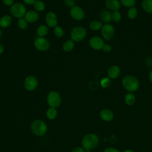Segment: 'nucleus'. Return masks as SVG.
I'll return each instance as SVG.
<instances>
[{"label": "nucleus", "mask_w": 152, "mask_h": 152, "mask_svg": "<svg viewBox=\"0 0 152 152\" xmlns=\"http://www.w3.org/2000/svg\"><path fill=\"white\" fill-rule=\"evenodd\" d=\"M18 25L21 29H26L27 27V22L26 19L21 18L18 20Z\"/></svg>", "instance_id": "obj_30"}, {"label": "nucleus", "mask_w": 152, "mask_h": 152, "mask_svg": "<svg viewBox=\"0 0 152 152\" xmlns=\"http://www.w3.org/2000/svg\"><path fill=\"white\" fill-rule=\"evenodd\" d=\"M34 46L38 50L45 51L49 49V43L46 39L40 37L35 39Z\"/></svg>", "instance_id": "obj_8"}, {"label": "nucleus", "mask_w": 152, "mask_h": 152, "mask_svg": "<svg viewBox=\"0 0 152 152\" xmlns=\"http://www.w3.org/2000/svg\"><path fill=\"white\" fill-rule=\"evenodd\" d=\"M121 4L125 7H134L136 2V0H121Z\"/></svg>", "instance_id": "obj_28"}, {"label": "nucleus", "mask_w": 152, "mask_h": 152, "mask_svg": "<svg viewBox=\"0 0 152 152\" xmlns=\"http://www.w3.org/2000/svg\"><path fill=\"white\" fill-rule=\"evenodd\" d=\"M100 18L106 24L109 23L112 20V14L107 10H103L100 13Z\"/></svg>", "instance_id": "obj_17"}, {"label": "nucleus", "mask_w": 152, "mask_h": 152, "mask_svg": "<svg viewBox=\"0 0 152 152\" xmlns=\"http://www.w3.org/2000/svg\"><path fill=\"white\" fill-rule=\"evenodd\" d=\"M102 49L103 50V51H104L106 52H109L112 50V47L110 45H109L108 44H104V46H103Z\"/></svg>", "instance_id": "obj_32"}, {"label": "nucleus", "mask_w": 152, "mask_h": 152, "mask_svg": "<svg viewBox=\"0 0 152 152\" xmlns=\"http://www.w3.org/2000/svg\"><path fill=\"white\" fill-rule=\"evenodd\" d=\"M135 97L132 93H128L125 97V102L128 106H132L135 103Z\"/></svg>", "instance_id": "obj_20"}, {"label": "nucleus", "mask_w": 152, "mask_h": 152, "mask_svg": "<svg viewBox=\"0 0 152 152\" xmlns=\"http://www.w3.org/2000/svg\"><path fill=\"white\" fill-rule=\"evenodd\" d=\"M11 14L17 17L21 18L26 14L25 7L21 3H15L12 5L10 9Z\"/></svg>", "instance_id": "obj_6"}, {"label": "nucleus", "mask_w": 152, "mask_h": 152, "mask_svg": "<svg viewBox=\"0 0 152 152\" xmlns=\"http://www.w3.org/2000/svg\"><path fill=\"white\" fill-rule=\"evenodd\" d=\"M4 4L6 5H11L13 3V0H2Z\"/></svg>", "instance_id": "obj_36"}, {"label": "nucleus", "mask_w": 152, "mask_h": 152, "mask_svg": "<svg viewBox=\"0 0 152 152\" xmlns=\"http://www.w3.org/2000/svg\"><path fill=\"white\" fill-rule=\"evenodd\" d=\"M39 18L38 14L34 11H30L26 12L25 15V19L27 21L30 23H34Z\"/></svg>", "instance_id": "obj_16"}, {"label": "nucleus", "mask_w": 152, "mask_h": 152, "mask_svg": "<svg viewBox=\"0 0 152 152\" xmlns=\"http://www.w3.org/2000/svg\"><path fill=\"white\" fill-rule=\"evenodd\" d=\"M1 34H2V32H1V30H0V37H1Z\"/></svg>", "instance_id": "obj_42"}, {"label": "nucleus", "mask_w": 152, "mask_h": 152, "mask_svg": "<svg viewBox=\"0 0 152 152\" xmlns=\"http://www.w3.org/2000/svg\"><path fill=\"white\" fill-rule=\"evenodd\" d=\"M58 114L57 110L55 107H50L46 111V116L49 119H54Z\"/></svg>", "instance_id": "obj_21"}, {"label": "nucleus", "mask_w": 152, "mask_h": 152, "mask_svg": "<svg viewBox=\"0 0 152 152\" xmlns=\"http://www.w3.org/2000/svg\"><path fill=\"white\" fill-rule=\"evenodd\" d=\"M99 139L95 134L90 133L86 135L82 139V145L84 150H93L99 144Z\"/></svg>", "instance_id": "obj_1"}, {"label": "nucleus", "mask_w": 152, "mask_h": 152, "mask_svg": "<svg viewBox=\"0 0 152 152\" xmlns=\"http://www.w3.org/2000/svg\"><path fill=\"white\" fill-rule=\"evenodd\" d=\"M123 152H135L133 150H131V149H127L125 151H124Z\"/></svg>", "instance_id": "obj_40"}, {"label": "nucleus", "mask_w": 152, "mask_h": 152, "mask_svg": "<svg viewBox=\"0 0 152 152\" xmlns=\"http://www.w3.org/2000/svg\"><path fill=\"white\" fill-rule=\"evenodd\" d=\"M102 24L99 21H93L90 24V28L93 31H97L102 27Z\"/></svg>", "instance_id": "obj_24"}, {"label": "nucleus", "mask_w": 152, "mask_h": 152, "mask_svg": "<svg viewBox=\"0 0 152 152\" xmlns=\"http://www.w3.org/2000/svg\"><path fill=\"white\" fill-rule=\"evenodd\" d=\"M137 15H138V11L135 7H131L128 11V16L131 20L135 19L137 17Z\"/></svg>", "instance_id": "obj_23"}, {"label": "nucleus", "mask_w": 152, "mask_h": 152, "mask_svg": "<svg viewBox=\"0 0 152 152\" xmlns=\"http://www.w3.org/2000/svg\"><path fill=\"white\" fill-rule=\"evenodd\" d=\"M12 21V18L9 15H4L0 19V26L4 28L8 27Z\"/></svg>", "instance_id": "obj_19"}, {"label": "nucleus", "mask_w": 152, "mask_h": 152, "mask_svg": "<svg viewBox=\"0 0 152 152\" xmlns=\"http://www.w3.org/2000/svg\"><path fill=\"white\" fill-rule=\"evenodd\" d=\"M86 36V31L84 28L81 26L74 27L71 32V37L72 40L79 42L82 40Z\"/></svg>", "instance_id": "obj_5"}, {"label": "nucleus", "mask_w": 152, "mask_h": 152, "mask_svg": "<svg viewBox=\"0 0 152 152\" xmlns=\"http://www.w3.org/2000/svg\"><path fill=\"white\" fill-rule=\"evenodd\" d=\"M105 5L107 9L113 11H118L121 7L120 2L118 0H106Z\"/></svg>", "instance_id": "obj_13"}, {"label": "nucleus", "mask_w": 152, "mask_h": 152, "mask_svg": "<svg viewBox=\"0 0 152 152\" xmlns=\"http://www.w3.org/2000/svg\"><path fill=\"white\" fill-rule=\"evenodd\" d=\"M122 84L124 88L128 91L131 93L135 91L139 87L138 79L132 75H126L122 80Z\"/></svg>", "instance_id": "obj_2"}, {"label": "nucleus", "mask_w": 152, "mask_h": 152, "mask_svg": "<svg viewBox=\"0 0 152 152\" xmlns=\"http://www.w3.org/2000/svg\"><path fill=\"white\" fill-rule=\"evenodd\" d=\"M110 83H111V81L109 77H104L101 80L100 84L102 87L107 88L110 86Z\"/></svg>", "instance_id": "obj_29"}, {"label": "nucleus", "mask_w": 152, "mask_h": 152, "mask_svg": "<svg viewBox=\"0 0 152 152\" xmlns=\"http://www.w3.org/2000/svg\"><path fill=\"white\" fill-rule=\"evenodd\" d=\"M115 34V28L113 26L109 23L104 24L102 27V34L106 40H111Z\"/></svg>", "instance_id": "obj_7"}, {"label": "nucleus", "mask_w": 152, "mask_h": 152, "mask_svg": "<svg viewBox=\"0 0 152 152\" xmlns=\"http://www.w3.org/2000/svg\"><path fill=\"white\" fill-rule=\"evenodd\" d=\"M112 20L116 23H118L121 20V14L119 11H113L112 13Z\"/></svg>", "instance_id": "obj_27"}, {"label": "nucleus", "mask_w": 152, "mask_h": 152, "mask_svg": "<svg viewBox=\"0 0 152 152\" xmlns=\"http://www.w3.org/2000/svg\"><path fill=\"white\" fill-rule=\"evenodd\" d=\"M84 152H91V150H84Z\"/></svg>", "instance_id": "obj_41"}, {"label": "nucleus", "mask_w": 152, "mask_h": 152, "mask_svg": "<svg viewBox=\"0 0 152 152\" xmlns=\"http://www.w3.org/2000/svg\"><path fill=\"white\" fill-rule=\"evenodd\" d=\"M149 79L150 80V82L152 83V70L150 72L149 74Z\"/></svg>", "instance_id": "obj_38"}, {"label": "nucleus", "mask_w": 152, "mask_h": 152, "mask_svg": "<svg viewBox=\"0 0 152 152\" xmlns=\"http://www.w3.org/2000/svg\"><path fill=\"white\" fill-rule=\"evenodd\" d=\"M101 118L104 121H110L113 119V113L108 109H104L100 113Z\"/></svg>", "instance_id": "obj_15"}, {"label": "nucleus", "mask_w": 152, "mask_h": 152, "mask_svg": "<svg viewBox=\"0 0 152 152\" xmlns=\"http://www.w3.org/2000/svg\"><path fill=\"white\" fill-rule=\"evenodd\" d=\"M89 45L95 50H100L102 49L104 43L102 38L98 36H94L90 39Z\"/></svg>", "instance_id": "obj_9"}, {"label": "nucleus", "mask_w": 152, "mask_h": 152, "mask_svg": "<svg viewBox=\"0 0 152 152\" xmlns=\"http://www.w3.org/2000/svg\"><path fill=\"white\" fill-rule=\"evenodd\" d=\"M48 127L45 122L42 120H35L31 125L32 132L37 136H42L46 134Z\"/></svg>", "instance_id": "obj_3"}, {"label": "nucleus", "mask_w": 152, "mask_h": 152, "mask_svg": "<svg viewBox=\"0 0 152 152\" xmlns=\"http://www.w3.org/2000/svg\"><path fill=\"white\" fill-rule=\"evenodd\" d=\"M37 80L33 76L27 77L24 81V87L28 91H32L34 90L37 86Z\"/></svg>", "instance_id": "obj_11"}, {"label": "nucleus", "mask_w": 152, "mask_h": 152, "mask_svg": "<svg viewBox=\"0 0 152 152\" xmlns=\"http://www.w3.org/2000/svg\"><path fill=\"white\" fill-rule=\"evenodd\" d=\"M142 7L146 12L152 14V0H143Z\"/></svg>", "instance_id": "obj_18"}, {"label": "nucleus", "mask_w": 152, "mask_h": 152, "mask_svg": "<svg viewBox=\"0 0 152 152\" xmlns=\"http://www.w3.org/2000/svg\"><path fill=\"white\" fill-rule=\"evenodd\" d=\"M121 73L120 68L116 65H112L107 69V75L109 78L115 79L118 78Z\"/></svg>", "instance_id": "obj_12"}, {"label": "nucleus", "mask_w": 152, "mask_h": 152, "mask_svg": "<svg viewBox=\"0 0 152 152\" xmlns=\"http://www.w3.org/2000/svg\"><path fill=\"white\" fill-rule=\"evenodd\" d=\"M47 102L50 107L56 108L61 104V96L56 91H50L48 95Z\"/></svg>", "instance_id": "obj_4"}, {"label": "nucleus", "mask_w": 152, "mask_h": 152, "mask_svg": "<svg viewBox=\"0 0 152 152\" xmlns=\"http://www.w3.org/2000/svg\"><path fill=\"white\" fill-rule=\"evenodd\" d=\"M48 29L47 27L45 26V25H42L37 28V34L40 37H43V36H45L48 33Z\"/></svg>", "instance_id": "obj_25"}, {"label": "nucleus", "mask_w": 152, "mask_h": 152, "mask_svg": "<svg viewBox=\"0 0 152 152\" xmlns=\"http://www.w3.org/2000/svg\"><path fill=\"white\" fill-rule=\"evenodd\" d=\"M104 152H120L118 150L114 148H112V147H107L106 148L104 149Z\"/></svg>", "instance_id": "obj_33"}, {"label": "nucleus", "mask_w": 152, "mask_h": 152, "mask_svg": "<svg viewBox=\"0 0 152 152\" xmlns=\"http://www.w3.org/2000/svg\"><path fill=\"white\" fill-rule=\"evenodd\" d=\"M74 47V43L72 40H66L63 45V49L66 52H69L72 50Z\"/></svg>", "instance_id": "obj_22"}, {"label": "nucleus", "mask_w": 152, "mask_h": 152, "mask_svg": "<svg viewBox=\"0 0 152 152\" xmlns=\"http://www.w3.org/2000/svg\"><path fill=\"white\" fill-rule=\"evenodd\" d=\"M71 16L76 20H81L84 17V11L78 6H74L70 10Z\"/></svg>", "instance_id": "obj_10"}, {"label": "nucleus", "mask_w": 152, "mask_h": 152, "mask_svg": "<svg viewBox=\"0 0 152 152\" xmlns=\"http://www.w3.org/2000/svg\"><path fill=\"white\" fill-rule=\"evenodd\" d=\"M71 152H84V149L82 147H75L74 148Z\"/></svg>", "instance_id": "obj_35"}, {"label": "nucleus", "mask_w": 152, "mask_h": 152, "mask_svg": "<svg viewBox=\"0 0 152 152\" xmlns=\"http://www.w3.org/2000/svg\"><path fill=\"white\" fill-rule=\"evenodd\" d=\"M65 4L68 7H73L74 4V0H65Z\"/></svg>", "instance_id": "obj_34"}, {"label": "nucleus", "mask_w": 152, "mask_h": 152, "mask_svg": "<svg viewBox=\"0 0 152 152\" xmlns=\"http://www.w3.org/2000/svg\"><path fill=\"white\" fill-rule=\"evenodd\" d=\"M46 21L49 27H53L56 26L57 24V18L56 15L52 12H48L46 16Z\"/></svg>", "instance_id": "obj_14"}, {"label": "nucleus", "mask_w": 152, "mask_h": 152, "mask_svg": "<svg viewBox=\"0 0 152 152\" xmlns=\"http://www.w3.org/2000/svg\"><path fill=\"white\" fill-rule=\"evenodd\" d=\"M3 50H4V48H3V46H2V45H1V44H0V54H1V53H2V52H3Z\"/></svg>", "instance_id": "obj_39"}, {"label": "nucleus", "mask_w": 152, "mask_h": 152, "mask_svg": "<svg viewBox=\"0 0 152 152\" xmlns=\"http://www.w3.org/2000/svg\"><path fill=\"white\" fill-rule=\"evenodd\" d=\"M54 33L57 37H62L64 34L63 29L59 26H56L54 28Z\"/></svg>", "instance_id": "obj_31"}, {"label": "nucleus", "mask_w": 152, "mask_h": 152, "mask_svg": "<svg viewBox=\"0 0 152 152\" xmlns=\"http://www.w3.org/2000/svg\"><path fill=\"white\" fill-rule=\"evenodd\" d=\"M23 1H24L25 3H26L27 4H28V5L33 4L36 2V0H23Z\"/></svg>", "instance_id": "obj_37"}, {"label": "nucleus", "mask_w": 152, "mask_h": 152, "mask_svg": "<svg viewBox=\"0 0 152 152\" xmlns=\"http://www.w3.org/2000/svg\"><path fill=\"white\" fill-rule=\"evenodd\" d=\"M45 4L42 1H36L34 4V8L38 11H42L45 9Z\"/></svg>", "instance_id": "obj_26"}]
</instances>
